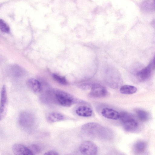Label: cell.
I'll return each mask as SVG.
<instances>
[{
	"instance_id": "1",
	"label": "cell",
	"mask_w": 155,
	"mask_h": 155,
	"mask_svg": "<svg viewBox=\"0 0 155 155\" xmlns=\"http://www.w3.org/2000/svg\"><path fill=\"white\" fill-rule=\"evenodd\" d=\"M43 99L46 102L55 103L65 107L71 106L78 100L71 94L58 89L48 91L44 96Z\"/></svg>"
},
{
	"instance_id": "2",
	"label": "cell",
	"mask_w": 155,
	"mask_h": 155,
	"mask_svg": "<svg viewBox=\"0 0 155 155\" xmlns=\"http://www.w3.org/2000/svg\"><path fill=\"white\" fill-rule=\"evenodd\" d=\"M81 132L85 137L91 138H108L110 133L109 130L101 124L95 122H90L83 125Z\"/></svg>"
},
{
	"instance_id": "3",
	"label": "cell",
	"mask_w": 155,
	"mask_h": 155,
	"mask_svg": "<svg viewBox=\"0 0 155 155\" xmlns=\"http://www.w3.org/2000/svg\"><path fill=\"white\" fill-rule=\"evenodd\" d=\"M124 128L126 131L132 132L138 128L139 124L134 117L127 112L120 113V118Z\"/></svg>"
},
{
	"instance_id": "4",
	"label": "cell",
	"mask_w": 155,
	"mask_h": 155,
	"mask_svg": "<svg viewBox=\"0 0 155 155\" xmlns=\"http://www.w3.org/2000/svg\"><path fill=\"white\" fill-rule=\"evenodd\" d=\"M154 68V57L148 66L137 72V79L142 82L147 81L151 76Z\"/></svg>"
},
{
	"instance_id": "5",
	"label": "cell",
	"mask_w": 155,
	"mask_h": 155,
	"mask_svg": "<svg viewBox=\"0 0 155 155\" xmlns=\"http://www.w3.org/2000/svg\"><path fill=\"white\" fill-rule=\"evenodd\" d=\"M79 149L82 154L85 155H96L98 151L96 145L93 142L89 141L82 142L80 146Z\"/></svg>"
},
{
	"instance_id": "6",
	"label": "cell",
	"mask_w": 155,
	"mask_h": 155,
	"mask_svg": "<svg viewBox=\"0 0 155 155\" xmlns=\"http://www.w3.org/2000/svg\"><path fill=\"white\" fill-rule=\"evenodd\" d=\"M19 123L21 126L25 128L31 127L34 122V118L30 113L23 111L21 113L18 118Z\"/></svg>"
},
{
	"instance_id": "7",
	"label": "cell",
	"mask_w": 155,
	"mask_h": 155,
	"mask_svg": "<svg viewBox=\"0 0 155 155\" xmlns=\"http://www.w3.org/2000/svg\"><path fill=\"white\" fill-rule=\"evenodd\" d=\"M8 100L5 85L2 87L0 103V120L5 117L7 113Z\"/></svg>"
},
{
	"instance_id": "8",
	"label": "cell",
	"mask_w": 155,
	"mask_h": 155,
	"mask_svg": "<svg viewBox=\"0 0 155 155\" xmlns=\"http://www.w3.org/2000/svg\"><path fill=\"white\" fill-rule=\"evenodd\" d=\"M91 89L89 95L91 97H104L107 94V91L106 88L99 84H93Z\"/></svg>"
},
{
	"instance_id": "9",
	"label": "cell",
	"mask_w": 155,
	"mask_h": 155,
	"mask_svg": "<svg viewBox=\"0 0 155 155\" xmlns=\"http://www.w3.org/2000/svg\"><path fill=\"white\" fill-rule=\"evenodd\" d=\"M12 150L14 153L16 155H32V152L28 148L20 144H14L12 147Z\"/></svg>"
},
{
	"instance_id": "10",
	"label": "cell",
	"mask_w": 155,
	"mask_h": 155,
	"mask_svg": "<svg viewBox=\"0 0 155 155\" xmlns=\"http://www.w3.org/2000/svg\"><path fill=\"white\" fill-rule=\"evenodd\" d=\"M101 113L104 117L114 120L118 119L120 117V113L117 111L108 108L103 109Z\"/></svg>"
},
{
	"instance_id": "11",
	"label": "cell",
	"mask_w": 155,
	"mask_h": 155,
	"mask_svg": "<svg viewBox=\"0 0 155 155\" xmlns=\"http://www.w3.org/2000/svg\"><path fill=\"white\" fill-rule=\"evenodd\" d=\"M109 75L108 76L107 80H106V83L111 88H118L120 85L121 83V80H120L119 78V76L116 75L115 74H114V73L112 74Z\"/></svg>"
},
{
	"instance_id": "12",
	"label": "cell",
	"mask_w": 155,
	"mask_h": 155,
	"mask_svg": "<svg viewBox=\"0 0 155 155\" xmlns=\"http://www.w3.org/2000/svg\"><path fill=\"white\" fill-rule=\"evenodd\" d=\"M76 114L79 116L88 117L91 116L92 114V109L86 106H81L77 108L76 110Z\"/></svg>"
},
{
	"instance_id": "13",
	"label": "cell",
	"mask_w": 155,
	"mask_h": 155,
	"mask_svg": "<svg viewBox=\"0 0 155 155\" xmlns=\"http://www.w3.org/2000/svg\"><path fill=\"white\" fill-rule=\"evenodd\" d=\"M30 88L34 92L38 93L41 90V86L40 82L35 78H31L28 81Z\"/></svg>"
},
{
	"instance_id": "14",
	"label": "cell",
	"mask_w": 155,
	"mask_h": 155,
	"mask_svg": "<svg viewBox=\"0 0 155 155\" xmlns=\"http://www.w3.org/2000/svg\"><path fill=\"white\" fill-rule=\"evenodd\" d=\"M146 143L143 141H139L136 142L133 146L134 152L137 154H141L144 152L146 149Z\"/></svg>"
},
{
	"instance_id": "15",
	"label": "cell",
	"mask_w": 155,
	"mask_h": 155,
	"mask_svg": "<svg viewBox=\"0 0 155 155\" xmlns=\"http://www.w3.org/2000/svg\"><path fill=\"white\" fill-rule=\"evenodd\" d=\"M64 116L62 114L58 112H53L48 115V119L49 121L54 123L62 120L64 119Z\"/></svg>"
},
{
	"instance_id": "16",
	"label": "cell",
	"mask_w": 155,
	"mask_h": 155,
	"mask_svg": "<svg viewBox=\"0 0 155 155\" xmlns=\"http://www.w3.org/2000/svg\"><path fill=\"white\" fill-rule=\"evenodd\" d=\"M137 89L135 87L130 85H124L121 86L120 89V92L124 94H130L136 92Z\"/></svg>"
},
{
	"instance_id": "17",
	"label": "cell",
	"mask_w": 155,
	"mask_h": 155,
	"mask_svg": "<svg viewBox=\"0 0 155 155\" xmlns=\"http://www.w3.org/2000/svg\"><path fill=\"white\" fill-rule=\"evenodd\" d=\"M136 113L137 118L142 121H146L149 118L148 114L144 110L138 109L136 111Z\"/></svg>"
},
{
	"instance_id": "18",
	"label": "cell",
	"mask_w": 155,
	"mask_h": 155,
	"mask_svg": "<svg viewBox=\"0 0 155 155\" xmlns=\"http://www.w3.org/2000/svg\"><path fill=\"white\" fill-rule=\"evenodd\" d=\"M53 79L58 83L62 85H66L67 82L65 77L55 74H52Z\"/></svg>"
},
{
	"instance_id": "19",
	"label": "cell",
	"mask_w": 155,
	"mask_h": 155,
	"mask_svg": "<svg viewBox=\"0 0 155 155\" xmlns=\"http://www.w3.org/2000/svg\"><path fill=\"white\" fill-rule=\"evenodd\" d=\"M0 30L5 33H9L10 29L8 26L2 19H0Z\"/></svg>"
},
{
	"instance_id": "20",
	"label": "cell",
	"mask_w": 155,
	"mask_h": 155,
	"mask_svg": "<svg viewBox=\"0 0 155 155\" xmlns=\"http://www.w3.org/2000/svg\"><path fill=\"white\" fill-rule=\"evenodd\" d=\"M28 148L33 155L38 153L41 150V149L39 147L35 144H32L30 145Z\"/></svg>"
},
{
	"instance_id": "21",
	"label": "cell",
	"mask_w": 155,
	"mask_h": 155,
	"mask_svg": "<svg viewBox=\"0 0 155 155\" xmlns=\"http://www.w3.org/2000/svg\"><path fill=\"white\" fill-rule=\"evenodd\" d=\"M93 84L90 83H84L79 85L78 87L83 90H88L91 89Z\"/></svg>"
},
{
	"instance_id": "22",
	"label": "cell",
	"mask_w": 155,
	"mask_h": 155,
	"mask_svg": "<svg viewBox=\"0 0 155 155\" xmlns=\"http://www.w3.org/2000/svg\"><path fill=\"white\" fill-rule=\"evenodd\" d=\"M59 154L56 151L53 150H50L44 153V155H58Z\"/></svg>"
}]
</instances>
